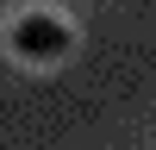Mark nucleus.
I'll return each instance as SVG.
<instances>
[{"label": "nucleus", "mask_w": 156, "mask_h": 150, "mask_svg": "<svg viewBox=\"0 0 156 150\" xmlns=\"http://www.w3.org/2000/svg\"><path fill=\"white\" fill-rule=\"evenodd\" d=\"M12 50H19L25 62H56L62 50H69V25L50 19V12H31V19L12 25Z\"/></svg>", "instance_id": "nucleus-1"}]
</instances>
